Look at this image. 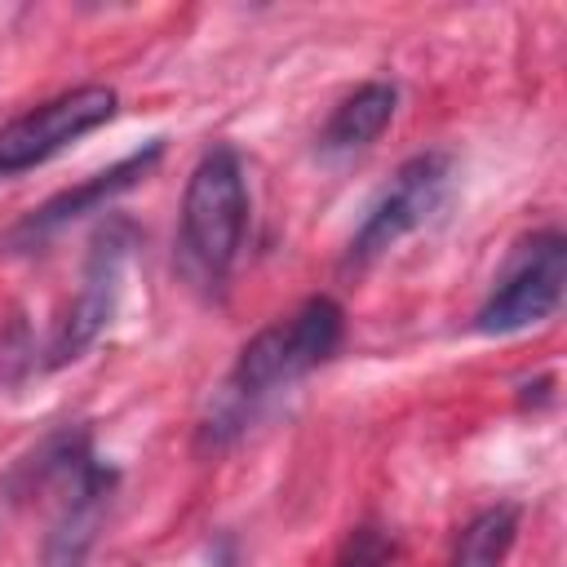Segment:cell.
<instances>
[{
    "label": "cell",
    "instance_id": "8",
    "mask_svg": "<svg viewBox=\"0 0 567 567\" xmlns=\"http://www.w3.org/2000/svg\"><path fill=\"white\" fill-rule=\"evenodd\" d=\"M394 106H399V89L385 84V80H372V84H359L350 97H341V106L328 115L323 133H319V146L328 155H350V151H363L372 146L385 124L394 120Z\"/></svg>",
    "mask_w": 567,
    "mask_h": 567
},
{
    "label": "cell",
    "instance_id": "9",
    "mask_svg": "<svg viewBox=\"0 0 567 567\" xmlns=\"http://www.w3.org/2000/svg\"><path fill=\"white\" fill-rule=\"evenodd\" d=\"M514 536H518V505H492L465 523L452 567H505Z\"/></svg>",
    "mask_w": 567,
    "mask_h": 567
},
{
    "label": "cell",
    "instance_id": "4",
    "mask_svg": "<svg viewBox=\"0 0 567 567\" xmlns=\"http://www.w3.org/2000/svg\"><path fill=\"white\" fill-rule=\"evenodd\" d=\"M563 284H567V239L558 230H540L518 244L501 284L478 306L474 328L487 337H505V332L545 323L563 301Z\"/></svg>",
    "mask_w": 567,
    "mask_h": 567
},
{
    "label": "cell",
    "instance_id": "5",
    "mask_svg": "<svg viewBox=\"0 0 567 567\" xmlns=\"http://www.w3.org/2000/svg\"><path fill=\"white\" fill-rule=\"evenodd\" d=\"M115 106H120L115 89L80 84V89H66V93L40 102L35 111L18 115L13 124L0 128V177H13V173H27V168L44 164L49 155L71 146L75 137L106 124L115 115Z\"/></svg>",
    "mask_w": 567,
    "mask_h": 567
},
{
    "label": "cell",
    "instance_id": "6",
    "mask_svg": "<svg viewBox=\"0 0 567 567\" xmlns=\"http://www.w3.org/2000/svg\"><path fill=\"white\" fill-rule=\"evenodd\" d=\"M124 257H128V230L124 226H111L93 239V252L84 261V284L66 310V319L58 323L53 332V346H49V363H71L80 359L97 332L111 323V310H115V297H120V275H124Z\"/></svg>",
    "mask_w": 567,
    "mask_h": 567
},
{
    "label": "cell",
    "instance_id": "7",
    "mask_svg": "<svg viewBox=\"0 0 567 567\" xmlns=\"http://www.w3.org/2000/svg\"><path fill=\"white\" fill-rule=\"evenodd\" d=\"M159 151H164V142H151L146 151L124 155V159H120V164H111L106 173H93V177H89V182H80L75 190L53 195L49 204H40V208H35V213L13 230V239H44V235L62 230L66 221H75V217H84V213H93V208L111 204L120 190L137 186V182L151 173V164L159 159Z\"/></svg>",
    "mask_w": 567,
    "mask_h": 567
},
{
    "label": "cell",
    "instance_id": "1",
    "mask_svg": "<svg viewBox=\"0 0 567 567\" xmlns=\"http://www.w3.org/2000/svg\"><path fill=\"white\" fill-rule=\"evenodd\" d=\"M346 332V315L332 297H310L288 323H270L261 328L235 359L221 399L213 408V421L204 425L208 439H221L226 430H239L248 421V412L275 394L279 385L306 377L310 368H319L323 359H332V350L341 346Z\"/></svg>",
    "mask_w": 567,
    "mask_h": 567
},
{
    "label": "cell",
    "instance_id": "2",
    "mask_svg": "<svg viewBox=\"0 0 567 567\" xmlns=\"http://www.w3.org/2000/svg\"><path fill=\"white\" fill-rule=\"evenodd\" d=\"M248 226L244 164L230 146H213L190 168L182 195V257L199 284H221L239 257Z\"/></svg>",
    "mask_w": 567,
    "mask_h": 567
},
{
    "label": "cell",
    "instance_id": "3",
    "mask_svg": "<svg viewBox=\"0 0 567 567\" xmlns=\"http://www.w3.org/2000/svg\"><path fill=\"white\" fill-rule=\"evenodd\" d=\"M452 177H456L452 155H443V151H425V155H412L408 164H399L390 186L377 195V204L359 221V230L350 239V252H346V266H368L372 257L394 248L403 235L425 226L447 204Z\"/></svg>",
    "mask_w": 567,
    "mask_h": 567
},
{
    "label": "cell",
    "instance_id": "10",
    "mask_svg": "<svg viewBox=\"0 0 567 567\" xmlns=\"http://www.w3.org/2000/svg\"><path fill=\"white\" fill-rule=\"evenodd\" d=\"M390 558H394V545L385 540L381 527H354L332 567H390Z\"/></svg>",
    "mask_w": 567,
    "mask_h": 567
}]
</instances>
